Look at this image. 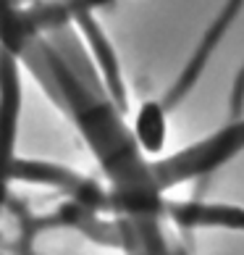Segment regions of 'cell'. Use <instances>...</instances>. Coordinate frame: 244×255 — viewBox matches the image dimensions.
<instances>
[{
    "instance_id": "6da1fadb",
    "label": "cell",
    "mask_w": 244,
    "mask_h": 255,
    "mask_svg": "<svg viewBox=\"0 0 244 255\" xmlns=\"http://www.w3.org/2000/svg\"><path fill=\"white\" fill-rule=\"evenodd\" d=\"M239 5H244V0H229V3H226V8H223V11H221V16L215 18V24L210 26V32L205 34V42L200 45V50L194 53V58H192V63H189V69H186V74L181 77V84H176V90L171 92V100H176V95H184V92H186V87H192V84H194L197 74L202 71L205 61H208V55L213 53V48L218 45V40H221L223 34H226L229 24L234 21V16H237Z\"/></svg>"
},
{
    "instance_id": "7a4b0ae2",
    "label": "cell",
    "mask_w": 244,
    "mask_h": 255,
    "mask_svg": "<svg viewBox=\"0 0 244 255\" xmlns=\"http://www.w3.org/2000/svg\"><path fill=\"white\" fill-rule=\"evenodd\" d=\"M134 134H137L145 153H161L163 150L168 124H165V111H163L161 103L150 100L139 108L137 121H134Z\"/></svg>"
},
{
    "instance_id": "3957f363",
    "label": "cell",
    "mask_w": 244,
    "mask_h": 255,
    "mask_svg": "<svg viewBox=\"0 0 244 255\" xmlns=\"http://www.w3.org/2000/svg\"><path fill=\"white\" fill-rule=\"evenodd\" d=\"M173 216L181 224H223L234 229H244V211L221 205H181Z\"/></svg>"
}]
</instances>
